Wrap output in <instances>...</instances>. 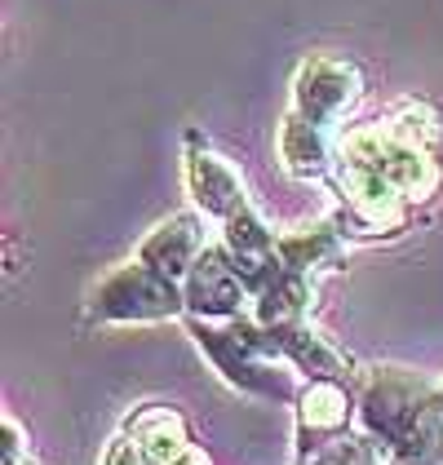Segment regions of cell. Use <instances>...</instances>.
Instances as JSON below:
<instances>
[{"mask_svg":"<svg viewBox=\"0 0 443 465\" xmlns=\"http://www.w3.org/2000/svg\"><path fill=\"white\" fill-rule=\"evenodd\" d=\"M329 186L350 240H395L412 213L443 191V115L426 98H404L369 124L337 134Z\"/></svg>","mask_w":443,"mask_h":465,"instance_id":"6da1fadb","label":"cell"},{"mask_svg":"<svg viewBox=\"0 0 443 465\" xmlns=\"http://www.w3.org/2000/svg\"><path fill=\"white\" fill-rule=\"evenodd\" d=\"M435 381L417 368L381 363L359 377L355 430L372 443L381 465H443V412Z\"/></svg>","mask_w":443,"mask_h":465,"instance_id":"7a4b0ae2","label":"cell"},{"mask_svg":"<svg viewBox=\"0 0 443 465\" xmlns=\"http://www.w3.org/2000/svg\"><path fill=\"white\" fill-rule=\"evenodd\" d=\"M182 328L231 391L266 399V403H293L297 399L301 381H297L293 363L275 351L271 328L258 323L253 315H240V320H195V315H186Z\"/></svg>","mask_w":443,"mask_h":465,"instance_id":"3957f363","label":"cell"},{"mask_svg":"<svg viewBox=\"0 0 443 465\" xmlns=\"http://www.w3.org/2000/svg\"><path fill=\"white\" fill-rule=\"evenodd\" d=\"M186 320L182 280L160 275L143 257H129L120 266L103 271L80 306V328H143V323Z\"/></svg>","mask_w":443,"mask_h":465,"instance_id":"277c9868","label":"cell"},{"mask_svg":"<svg viewBox=\"0 0 443 465\" xmlns=\"http://www.w3.org/2000/svg\"><path fill=\"white\" fill-rule=\"evenodd\" d=\"M364 67L346 54H310L301 58L289 84V111L306 115L310 124L341 134L355 107L364 103Z\"/></svg>","mask_w":443,"mask_h":465,"instance_id":"5b68a950","label":"cell"},{"mask_svg":"<svg viewBox=\"0 0 443 465\" xmlns=\"http://www.w3.org/2000/svg\"><path fill=\"white\" fill-rule=\"evenodd\" d=\"M355 417H359V386L332 377L301 381L293 399V465H306L332 439L350 434Z\"/></svg>","mask_w":443,"mask_h":465,"instance_id":"8992f818","label":"cell"},{"mask_svg":"<svg viewBox=\"0 0 443 465\" xmlns=\"http://www.w3.org/2000/svg\"><path fill=\"white\" fill-rule=\"evenodd\" d=\"M182 186H186V195H191V209H200L218 226L231 222L244 204H253L249 200V186H244V173L200 129H186V138H182Z\"/></svg>","mask_w":443,"mask_h":465,"instance_id":"52a82bcc","label":"cell"},{"mask_svg":"<svg viewBox=\"0 0 443 465\" xmlns=\"http://www.w3.org/2000/svg\"><path fill=\"white\" fill-rule=\"evenodd\" d=\"M182 292L186 315H195V320H240V315L253 311V292L244 284V275L235 271V262H231L222 240L204 244L195 266L186 271Z\"/></svg>","mask_w":443,"mask_h":465,"instance_id":"ba28073f","label":"cell"},{"mask_svg":"<svg viewBox=\"0 0 443 465\" xmlns=\"http://www.w3.org/2000/svg\"><path fill=\"white\" fill-rule=\"evenodd\" d=\"M271 337H275V351L293 363V372L301 381H315V377H332V381H350L359 386V368L355 359L346 355L332 337H324L315 320H289V323H271Z\"/></svg>","mask_w":443,"mask_h":465,"instance_id":"9c48e42d","label":"cell"},{"mask_svg":"<svg viewBox=\"0 0 443 465\" xmlns=\"http://www.w3.org/2000/svg\"><path fill=\"white\" fill-rule=\"evenodd\" d=\"M222 244L231 252V262H235V271L244 275V284L249 292L258 297L261 288L271 284L280 271H284V257H280V235L271 231V222L253 209V204H244L240 213L231 217V222H222Z\"/></svg>","mask_w":443,"mask_h":465,"instance_id":"30bf717a","label":"cell"},{"mask_svg":"<svg viewBox=\"0 0 443 465\" xmlns=\"http://www.w3.org/2000/svg\"><path fill=\"white\" fill-rule=\"evenodd\" d=\"M204 222H209V217L200 213V209H182V213L160 217L147 235L138 240L133 257H143L147 266H155V271L169 275V280H186V271L195 266V257L209 244V240H204Z\"/></svg>","mask_w":443,"mask_h":465,"instance_id":"8fae6325","label":"cell"},{"mask_svg":"<svg viewBox=\"0 0 443 465\" xmlns=\"http://www.w3.org/2000/svg\"><path fill=\"white\" fill-rule=\"evenodd\" d=\"M120 430L147 452L151 465H178L186 452H195V439H191V421L178 403H138Z\"/></svg>","mask_w":443,"mask_h":465,"instance_id":"7c38bea8","label":"cell"},{"mask_svg":"<svg viewBox=\"0 0 443 465\" xmlns=\"http://www.w3.org/2000/svg\"><path fill=\"white\" fill-rule=\"evenodd\" d=\"M275 151H280V169L297 182H329L332 178V155H337V134L310 124L306 115L284 111L280 134H275Z\"/></svg>","mask_w":443,"mask_h":465,"instance_id":"4fadbf2b","label":"cell"},{"mask_svg":"<svg viewBox=\"0 0 443 465\" xmlns=\"http://www.w3.org/2000/svg\"><path fill=\"white\" fill-rule=\"evenodd\" d=\"M355 240L346 235V226L337 222V213L320 217V222H306V226H297V231H284L280 235V257H284V266H293V271H306V275H324V271H337L341 266V257L350 249Z\"/></svg>","mask_w":443,"mask_h":465,"instance_id":"5bb4252c","label":"cell"},{"mask_svg":"<svg viewBox=\"0 0 443 465\" xmlns=\"http://www.w3.org/2000/svg\"><path fill=\"white\" fill-rule=\"evenodd\" d=\"M310 297H315V275L284 266V271L253 297V311H249V315L258 323H266V328H271V323L306 320V315H310Z\"/></svg>","mask_w":443,"mask_h":465,"instance_id":"9a60e30c","label":"cell"},{"mask_svg":"<svg viewBox=\"0 0 443 465\" xmlns=\"http://www.w3.org/2000/svg\"><path fill=\"white\" fill-rule=\"evenodd\" d=\"M0 465H14V461H27L32 457V439H27V430H23V421L14 417V412H5L0 417Z\"/></svg>","mask_w":443,"mask_h":465,"instance_id":"2e32d148","label":"cell"},{"mask_svg":"<svg viewBox=\"0 0 443 465\" xmlns=\"http://www.w3.org/2000/svg\"><path fill=\"white\" fill-rule=\"evenodd\" d=\"M98 465H151V461H147V452H143V448H138V443H133V439H129L124 430H120V434L111 439L107 448H103Z\"/></svg>","mask_w":443,"mask_h":465,"instance_id":"e0dca14e","label":"cell"},{"mask_svg":"<svg viewBox=\"0 0 443 465\" xmlns=\"http://www.w3.org/2000/svg\"><path fill=\"white\" fill-rule=\"evenodd\" d=\"M178 465H209V461H204L200 452H186V457H182V461H178Z\"/></svg>","mask_w":443,"mask_h":465,"instance_id":"ac0fdd59","label":"cell"},{"mask_svg":"<svg viewBox=\"0 0 443 465\" xmlns=\"http://www.w3.org/2000/svg\"><path fill=\"white\" fill-rule=\"evenodd\" d=\"M435 403H439V412H443V377L435 381Z\"/></svg>","mask_w":443,"mask_h":465,"instance_id":"d6986e66","label":"cell"},{"mask_svg":"<svg viewBox=\"0 0 443 465\" xmlns=\"http://www.w3.org/2000/svg\"><path fill=\"white\" fill-rule=\"evenodd\" d=\"M14 465H32V457H27V461H14Z\"/></svg>","mask_w":443,"mask_h":465,"instance_id":"ffe728a7","label":"cell"}]
</instances>
